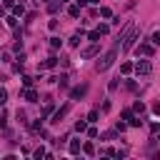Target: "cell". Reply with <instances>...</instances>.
<instances>
[{"mask_svg": "<svg viewBox=\"0 0 160 160\" xmlns=\"http://www.w3.org/2000/svg\"><path fill=\"white\" fill-rule=\"evenodd\" d=\"M150 40H153V45H160V30H155V33H153V38H150Z\"/></svg>", "mask_w": 160, "mask_h": 160, "instance_id": "d6986e66", "label": "cell"}, {"mask_svg": "<svg viewBox=\"0 0 160 160\" xmlns=\"http://www.w3.org/2000/svg\"><path fill=\"white\" fill-rule=\"evenodd\" d=\"M23 85H25V88H30V85H33V78H30V75H25V78H23Z\"/></svg>", "mask_w": 160, "mask_h": 160, "instance_id": "cb8c5ba5", "label": "cell"}, {"mask_svg": "<svg viewBox=\"0 0 160 160\" xmlns=\"http://www.w3.org/2000/svg\"><path fill=\"white\" fill-rule=\"evenodd\" d=\"M120 73H123V75L133 73V63H123V65H120Z\"/></svg>", "mask_w": 160, "mask_h": 160, "instance_id": "30bf717a", "label": "cell"}, {"mask_svg": "<svg viewBox=\"0 0 160 160\" xmlns=\"http://www.w3.org/2000/svg\"><path fill=\"white\" fill-rule=\"evenodd\" d=\"M135 113H145V105H143V103H140V100H138V103H135Z\"/></svg>", "mask_w": 160, "mask_h": 160, "instance_id": "603a6c76", "label": "cell"}, {"mask_svg": "<svg viewBox=\"0 0 160 160\" xmlns=\"http://www.w3.org/2000/svg\"><path fill=\"white\" fill-rule=\"evenodd\" d=\"M80 150H83V143H80V140H73V143H70V153H73V155H78Z\"/></svg>", "mask_w": 160, "mask_h": 160, "instance_id": "ba28073f", "label": "cell"}, {"mask_svg": "<svg viewBox=\"0 0 160 160\" xmlns=\"http://www.w3.org/2000/svg\"><path fill=\"white\" fill-rule=\"evenodd\" d=\"M33 155H35V158H38V160H40V158H45V148H38V150H35V153H33Z\"/></svg>", "mask_w": 160, "mask_h": 160, "instance_id": "ffe728a7", "label": "cell"}, {"mask_svg": "<svg viewBox=\"0 0 160 160\" xmlns=\"http://www.w3.org/2000/svg\"><path fill=\"white\" fill-rule=\"evenodd\" d=\"M23 95H25V100H30V103H35V100H38V93H35V90H30V88H28Z\"/></svg>", "mask_w": 160, "mask_h": 160, "instance_id": "9c48e42d", "label": "cell"}, {"mask_svg": "<svg viewBox=\"0 0 160 160\" xmlns=\"http://www.w3.org/2000/svg\"><path fill=\"white\" fill-rule=\"evenodd\" d=\"M88 3H100V0H88Z\"/></svg>", "mask_w": 160, "mask_h": 160, "instance_id": "f546056e", "label": "cell"}, {"mask_svg": "<svg viewBox=\"0 0 160 160\" xmlns=\"http://www.w3.org/2000/svg\"><path fill=\"white\" fill-rule=\"evenodd\" d=\"M133 68H135V73H138V75H150V73H153L150 60H140V63H138V65H133Z\"/></svg>", "mask_w": 160, "mask_h": 160, "instance_id": "7a4b0ae2", "label": "cell"}, {"mask_svg": "<svg viewBox=\"0 0 160 160\" xmlns=\"http://www.w3.org/2000/svg\"><path fill=\"white\" fill-rule=\"evenodd\" d=\"M158 140H160V138H158Z\"/></svg>", "mask_w": 160, "mask_h": 160, "instance_id": "4dcf8cb0", "label": "cell"}, {"mask_svg": "<svg viewBox=\"0 0 160 160\" xmlns=\"http://www.w3.org/2000/svg\"><path fill=\"white\" fill-rule=\"evenodd\" d=\"M75 130H78V133H83V130H88V125H85V120H78V123H75Z\"/></svg>", "mask_w": 160, "mask_h": 160, "instance_id": "5bb4252c", "label": "cell"}, {"mask_svg": "<svg viewBox=\"0 0 160 160\" xmlns=\"http://www.w3.org/2000/svg\"><path fill=\"white\" fill-rule=\"evenodd\" d=\"M138 55H153V45H148V43L138 45Z\"/></svg>", "mask_w": 160, "mask_h": 160, "instance_id": "8992f818", "label": "cell"}, {"mask_svg": "<svg viewBox=\"0 0 160 160\" xmlns=\"http://www.w3.org/2000/svg\"><path fill=\"white\" fill-rule=\"evenodd\" d=\"M23 13H25V8H23V5H13V15H15V18H20Z\"/></svg>", "mask_w": 160, "mask_h": 160, "instance_id": "4fadbf2b", "label": "cell"}, {"mask_svg": "<svg viewBox=\"0 0 160 160\" xmlns=\"http://www.w3.org/2000/svg\"><path fill=\"white\" fill-rule=\"evenodd\" d=\"M118 80H120V78H115V80H110V85H108L110 90H118Z\"/></svg>", "mask_w": 160, "mask_h": 160, "instance_id": "4316f807", "label": "cell"}, {"mask_svg": "<svg viewBox=\"0 0 160 160\" xmlns=\"http://www.w3.org/2000/svg\"><path fill=\"white\" fill-rule=\"evenodd\" d=\"M0 15H5V5H0Z\"/></svg>", "mask_w": 160, "mask_h": 160, "instance_id": "f1b7e54d", "label": "cell"}, {"mask_svg": "<svg viewBox=\"0 0 160 160\" xmlns=\"http://www.w3.org/2000/svg\"><path fill=\"white\" fill-rule=\"evenodd\" d=\"M118 50H120V43L115 40V45H113V48H110V50H108V53H105L103 58H100V60H98L95 70H98V73H105V70H108V68H110V65L115 63V58H118Z\"/></svg>", "mask_w": 160, "mask_h": 160, "instance_id": "6da1fadb", "label": "cell"}, {"mask_svg": "<svg viewBox=\"0 0 160 160\" xmlns=\"http://www.w3.org/2000/svg\"><path fill=\"white\" fill-rule=\"evenodd\" d=\"M48 10H50V13H58V10H60V3H50Z\"/></svg>", "mask_w": 160, "mask_h": 160, "instance_id": "7402d4cb", "label": "cell"}, {"mask_svg": "<svg viewBox=\"0 0 160 160\" xmlns=\"http://www.w3.org/2000/svg\"><path fill=\"white\" fill-rule=\"evenodd\" d=\"M85 93H88V83H83V85L73 88V90H70V98H73V100H80V98H83Z\"/></svg>", "mask_w": 160, "mask_h": 160, "instance_id": "3957f363", "label": "cell"}, {"mask_svg": "<svg viewBox=\"0 0 160 160\" xmlns=\"http://www.w3.org/2000/svg\"><path fill=\"white\" fill-rule=\"evenodd\" d=\"M5 100H8V93H5V88H0V105H3Z\"/></svg>", "mask_w": 160, "mask_h": 160, "instance_id": "44dd1931", "label": "cell"}, {"mask_svg": "<svg viewBox=\"0 0 160 160\" xmlns=\"http://www.w3.org/2000/svg\"><path fill=\"white\" fill-rule=\"evenodd\" d=\"M8 25H10V28H15V25H18V18H15V15H13V18H8Z\"/></svg>", "mask_w": 160, "mask_h": 160, "instance_id": "484cf974", "label": "cell"}, {"mask_svg": "<svg viewBox=\"0 0 160 160\" xmlns=\"http://www.w3.org/2000/svg\"><path fill=\"white\" fill-rule=\"evenodd\" d=\"M153 113H155V115H160V103H155V105H153Z\"/></svg>", "mask_w": 160, "mask_h": 160, "instance_id": "83f0119b", "label": "cell"}, {"mask_svg": "<svg viewBox=\"0 0 160 160\" xmlns=\"http://www.w3.org/2000/svg\"><path fill=\"white\" fill-rule=\"evenodd\" d=\"M83 153H85V155H93V153H95V145H93V143H85V145H83Z\"/></svg>", "mask_w": 160, "mask_h": 160, "instance_id": "8fae6325", "label": "cell"}, {"mask_svg": "<svg viewBox=\"0 0 160 160\" xmlns=\"http://www.w3.org/2000/svg\"><path fill=\"white\" fill-rule=\"evenodd\" d=\"M60 45H63V40H60V38H50V48L53 50H58Z\"/></svg>", "mask_w": 160, "mask_h": 160, "instance_id": "7c38bea8", "label": "cell"}, {"mask_svg": "<svg viewBox=\"0 0 160 160\" xmlns=\"http://www.w3.org/2000/svg\"><path fill=\"white\" fill-rule=\"evenodd\" d=\"M98 118H100V113H98V110H90V115H88L90 123H98Z\"/></svg>", "mask_w": 160, "mask_h": 160, "instance_id": "9a60e30c", "label": "cell"}, {"mask_svg": "<svg viewBox=\"0 0 160 160\" xmlns=\"http://www.w3.org/2000/svg\"><path fill=\"white\" fill-rule=\"evenodd\" d=\"M88 40H93V43H98V40H100V33H98V30H93V33H88Z\"/></svg>", "mask_w": 160, "mask_h": 160, "instance_id": "2e32d148", "label": "cell"}, {"mask_svg": "<svg viewBox=\"0 0 160 160\" xmlns=\"http://www.w3.org/2000/svg\"><path fill=\"white\" fill-rule=\"evenodd\" d=\"M68 13H70L73 18H78V15H80V5H70V10H68Z\"/></svg>", "mask_w": 160, "mask_h": 160, "instance_id": "e0dca14e", "label": "cell"}, {"mask_svg": "<svg viewBox=\"0 0 160 160\" xmlns=\"http://www.w3.org/2000/svg\"><path fill=\"white\" fill-rule=\"evenodd\" d=\"M60 88H68V75H60Z\"/></svg>", "mask_w": 160, "mask_h": 160, "instance_id": "d4e9b609", "label": "cell"}, {"mask_svg": "<svg viewBox=\"0 0 160 160\" xmlns=\"http://www.w3.org/2000/svg\"><path fill=\"white\" fill-rule=\"evenodd\" d=\"M80 55H83V58H93V55H98V45H90V48H85Z\"/></svg>", "mask_w": 160, "mask_h": 160, "instance_id": "52a82bcc", "label": "cell"}, {"mask_svg": "<svg viewBox=\"0 0 160 160\" xmlns=\"http://www.w3.org/2000/svg\"><path fill=\"white\" fill-rule=\"evenodd\" d=\"M100 15H103V18H113V10L110 8H100Z\"/></svg>", "mask_w": 160, "mask_h": 160, "instance_id": "ac0fdd59", "label": "cell"}, {"mask_svg": "<svg viewBox=\"0 0 160 160\" xmlns=\"http://www.w3.org/2000/svg\"><path fill=\"white\" fill-rule=\"evenodd\" d=\"M55 65H58V58L53 55V58L45 60V63H40V70H50V68H55Z\"/></svg>", "mask_w": 160, "mask_h": 160, "instance_id": "5b68a950", "label": "cell"}, {"mask_svg": "<svg viewBox=\"0 0 160 160\" xmlns=\"http://www.w3.org/2000/svg\"><path fill=\"white\" fill-rule=\"evenodd\" d=\"M68 110H70V103H68V105H63V108H60V110L53 115V123H60V120H63V118L68 115Z\"/></svg>", "mask_w": 160, "mask_h": 160, "instance_id": "277c9868", "label": "cell"}]
</instances>
